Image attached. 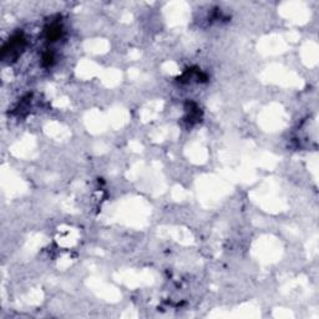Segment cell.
Segmentation results:
<instances>
[{"instance_id":"cell-1","label":"cell","mask_w":319,"mask_h":319,"mask_svg":"<svg viewBox=\"0 0 319 319\" xmlns=\"http://www.w3.org/2000/svg\"><path fill=\"white\" fill-rule=\"evenodd\" d=\"M24 44H25V40H24L23 37H20V35H16V37H14L13 39H11L10 42H9L8 44L3 47V57L4 59H5L8 55H9V57H10L11 55H13V52H16V55H18L19 50H21L24 47Z\"/></svg>"}]
</instances>
